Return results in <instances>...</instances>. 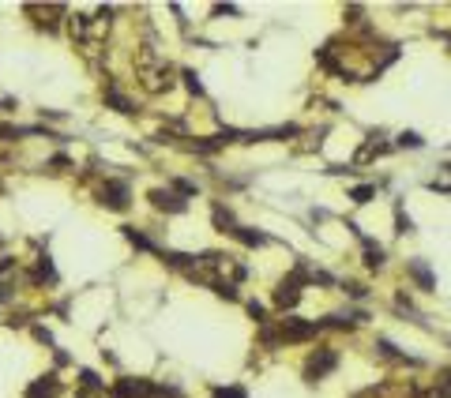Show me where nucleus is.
I'll list each match as a JSON object with an SVG mask.
<instances>
[{"mask_svg":"<svg viewBox=\"0 0 451 398\" xmlns=\"http://www.w3.org/2000/svg\"><path fill=\"white\" fill-rule=\"evenodd\" d=\"M338 365H343V354H338V346H331V342H320V346H312L305 360H301V379L305 383H320V379L335 376Z\"/></svg>","mask_w":451,"mask_h":398,"instance_id":"1","label":"nucleus"},{"mask_svg":"<svg viewBox=\"0 0 451 398\" xmlns=\"http://www.w3.org/2000/svg\"><path fill=\"white\" fill-rule=\"evenodd\" d=\"M425 147V140H421L418 132H399L395 135V151H421Z\"/></svg>","mask_w":451,"mask_h":398,"instance_id":"11","label":"nucleus"},{"mask_svg":"<svg viewBox=\"0 0 451 398\" xmlns=\"http://www.w3.org/2000/svg\"><path fill=\"white\" fill-rule=\"evenodd\" d=\"M211 398H248V391L241 383H218V387H211Z\"/></svg>","mask_w":451,"mask_h":398,"instance_id":"12","label":"nucleus"},{"mask_svg":"<svg viewBox=\"0 0 451 398\" xmlns=\"http://www.w3.org/2000/svg\"><path fill=\"white\" fill-rule=\"evenodd\" d=\"M229 237H233L241 248H267V244L274 240L271 233H263V229H252V226H237Z\"/></svg>","mask_w":451,"mask_h":398,"instance_id":"8","label":"nucleus"},{"mask_svg":"<svg viewBox=\"0 0 451 398\" xmlns=\"http://www.w3.org/2000/svg\"><path fill=\"white\" fill-rule=\"evenodd\" d=\"M147 199H151V207L158 210V215H188V207H192V203L185 196H177L170 184H165V188H151Z\"/></svg>","mask_w":451,"mask_h":398,"instance_id":"5","label":"nucleus"},{"mask_svg":"<svg viewBox=\"0 0 451 398\" xmlns=\"http://www.w3.org/2000/svg\"><path fill=\"white\" fill-rule=\"evenodd\" d=\"M361 248H365V252H361V267H365V271H376V274H380L384 267H388V248L376 244L372 237H365Z\"/></svg>","mask_w":451,"mask_h":398,"instance_id":"7","label":"nucleus"},{"mask_svg":"<svg viewBox=\"0 0 451 398\" xmlns=\"http://www.w3.org/2000/svg\"><path fill=\"white\" fill-rule=\"evenodd\" d=\"M98 203H102L106 210H113V215H128V210H132V181L117 177V173L102 177L98 181Z\"/></svg>","mask_w":451,"mask_h":398,"instance_id":"2","label":"nucleus"},{"mask_svg":"<svg viewBox=\"0 0 451 398\" xmlns=\"http://www.w3.org/2000/svg\"><path fill=\"white\" fill-rule=\"evenodd\" d=\"M395 233L399 237L413 233V222H410V215H402V203H395Z\"/></svg>","mask_w":451,"mask_h":398,"instance_id":"13","label":"nucleus"},{"mask_svg":"<svg viewBox=\"0 0 451 398\" xmlns=\"http://www.w3.org/2000/svg\"><path fill=\"white\" fill-rule=\"evenodd\" d=\"M102 106H106V109H113V113H121V117H136V113H140L136 98L121 87V79H109L106 87H102Z\"/></svg>","mask_w":451,"mask_h":398,"instance_id":"3","label":"nucleus"},{"mask_svg":"<svg viewBox=\"0 0 451 398\" xmlns=\"http://www.w3.org/2000/svg\"><path fill=\"white\" fill-rule=\"evenodd\" d=\"M181 83H185V90H188L192 98H199V101L207 98L204 83H199V76H196V72H192V68H181Z\"/></svg>","mask_w":451,"mask_h":398,"instance_id":"10","label":"nucleus"},{"mask_svg":"<svg viewBox=\"0 0 451 398\" xmlns=\"http://www.w3.org/2000/svg\"><path fill=\"white\" fill-rule=\"evenodd\" d=\"M376 192H380V184L369 181V184H357V188H350V192H346V199L354 203V207H365V203H372V199H376Z\"/></svg>","mask_w":451,"mask_h":398,"instance_id":"9","label":"nucleus"},{"mask_svg":"<svg viewBox=\"0 0 451 398\" xmlns=\"http://www.w3.org/2000/svg\"><path fill=\"white\" fill-rule=\"evenodd\" d=\"M402 271H407V279L418 285L421 293L436 290V274H432V267L425 263V259H407V263H402Z\"/></svg>","mask_w":451,"mask_h":398,"instance_id":"6","label":"nucleus"},{"mask_svg":"<svg viewBox=\"0 0 451 398\" xmlns=\"http://www.w3.org/2000/svg\"><path fill=\"white\" fill-rule=\"evenodd\" d=\"M23 398H64V379H60V372H57V368H49V372L34 376L31 383H26Z\"/></svg>","mask_w":451,"mask_h":398,"instance_id":"4","label":"nucleus"}]
</instances>
